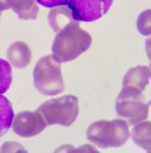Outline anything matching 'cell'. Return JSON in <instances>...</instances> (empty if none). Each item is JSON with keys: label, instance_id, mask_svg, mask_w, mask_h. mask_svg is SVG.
Listing matches in <instances>:
<instances>
[{"label": "cell", "instance_id": "7", "mask_svg": "<svg viewBox=\"0 0 151 153\" xmlns=\"http://www.w3.org/2000/svg\"><path fill=\"white\" fill-rule=\"evenodd\" d=\"M47 122L39 111H23L17 113L12 121L15 134L22 137H32L45 130Z\"/></svg>", "mask_w": 151, "mask_h": 153}, {"label": "cell", "instance_id": "14", "mask_svg": "<svg viewBox=\"0 0 151 153\" xmlns=\"http://www.w3.org/2000/svg\"><path fill=\"white\" fill-rule=\"evenodd\" d=\"M12 82V69L9 62L0 58V94L9 91Z\"/></svg>", "mask_w": 151, "mask_h": 153}, {"label": "cell", "instance_id": "17", "mask_svg": "<svg viewBox=\"0 0 151 153\" xmlns=\"http://www.w3.org/2000/svg\"><path fill=\"white\" fill-rule=\"evenodd\" d=\"M145 50H146L147 58L151 59V37L146 39V41H145Z\"/></svg>", "mask_w": 151, "mask_h": 153}, {"label": "cell", "instance_id": "10", "mask_svg": "<svg viewBox=\"0 0 151 153\" xmlns=\"http://www.w3.org/2000/svg\"><path fill=\"white\" fill-rule=\"evenodd\" d=\"M10 63L17 69H24L31 62V51L25 42L16 41L7 50Z\"/></svg>", "mask_w": 151, "mask_h": 153}, {"label": "cell", "instance_id": "13", "mask_svg": "<svg viewBox=\"0 0 151 153\" xmlns=\"http://www.w3.org/2000/svg\"><path fill=\"white\" fill-rule=\"evenodd\" d=\"M72 19L73 17L67 5L53 7V10L49 13V23L54 31H59Z\"/></svg>", "mask_w": 151, "mask_h": 153}, {"label": "cell", "instance_id": "6", "mask_svg": "<svg viewBox=\"0 0 151 153\" xmlns=\"http://www.w3.org/2000/svg\"><path fill=\"white\" fill-rule=\"evenodd\" d=\"M113 0H70L67 6L78 22H95L108 12Z\"/></svg>", "mask_w": 151, "mask_h": 153}, {"label": "cell", "instance_id": "16", "mask_svg": "<svg viewBox=\"0 0 151 153\" xmlns=\"http://www.w3.org/2000/svg\"><path fill=\"white\" fill-rule=\"evenodd\" d=\"M70 0H36L37 4L45 7H56V6H65L68 4Z\"/></svg>", "mask_w": 151, "mask_h": 153}, {"label": "cell", "instance_id": "18", "mask_svg": "<svg viewBox=\"0 0 151 153\" xmlns=\"http://www.w3.org/2000/svg\"><path fill=\"white\" fill-rule=\"evenodd\" d=\"M149 69H150V77H151V59H150V65H149Z\"/></svg>", "mask_w": 151, "mask_h": 153}, {"label": "cell", "instance_id": "11", "mask_svg": "<svg viewBox=\"0 0 151 153\" xmlns=\"http://www.w3.org/2000/svg\"><path fill=\"white\" fill-rule=\"evenodd\" d=\"M132 140L140 148L151 152V122L141 121L132 129Z\"/></svg>", "mask_w": 151, "mask_h": 153}, {"label": "cell", "instance_id": "5", "mask_svg": "<svg viewBox=\"0 0 151 153\" xmlns=\"http://www.w3.org/2000/svg\"><path fill=\"white\" fill-rule=\"evenodd\" d=\"M115 110L128 124H137L149 116V105L144 102L141 91L133 87H124L115 101Z\"/></svg>", "mask_w": 151, "mask_h": 153}, {"label": "cell", "instance_id": "4", "mask_svg": "<svg viewBox=\"0 0 151 153\" xmlns=\"http://www.w3.org/2000/svg\"><path fill=\"white\" fill-rule=\"evenodd\" d=\"M48 126L60 124L70 127L73 124L79 112L78 98L74 95H62L60 98L45 101L37 108Z\"/></svg>", "mask_w": 151, "mask_h": 153}, {"label": "cell", "instance_id": "2", "mask_svg": "<svg viewBox=\"0 0 151 153\" xmlns=\"http://www.w3.org/2000/svg\"><path fill=\"white\" fill-rule=\"evenodd\" d=\"M86 137L100 148L121 147L130 137L128 123L124 120L94 122L86 130Z\"/></svg>", "mask_w": 151, "mask_h": 153}, {"label": "cell", "instance_id": "1", "mask_svg": "<svg viewBox=\"0 0 151 153\" xmlns=\"http://www.w3.org/2000/svg\"><path fill=\"white\" fill-rule=\"evenodd\" d=\"M91 35L83 30L78 21L72 19L55 36L52 46L53 57L59 63L72 62L91 46Z\"/></svg>", "mask_w": 151, "mask_h": 153}, {"label": "cell", "instance_id": "15", "mask_svg": "<svg viewBox=\"0 0 151 153\" xmlns=\"http://www.w3.org/2000/svg\"><path fill=\"white\" fill-rule=\"evenodd\" d=\"M137 29L143 36L151 35V10H145L138 16Z\"/></svg>", "mask_w": 151, "mask_h": 153}, {"label": "cell", "instance_id": "9", "mask_svg": "<svg viewBox=\"0 0 151 153\" xmlns=\"http://www.w3.org/2000/svg\"><path fill=\"white\" fill-rule=\"evenodd\" d=\"M150 80V69L145 65H138L130 69L124 76L122 86L124 87H133L139 91H144Z\"/></svg>", "mask_w": 151, "mask_h": 153}, {"label": "cell", "instance_id": "3", "mask_svg": "<svg viewBox=\"0 0 151 153\" xmlns=\"http://www.w3.org/2000/svg\"><path fill=\"white\" fill-rule=\"evenodd\" d=\"M34 86L43 95H56L64 92L65 83L60 63L52 56H45L34 68Z\"/></svg>", "mask_w": 151, "mask_h": 153}, {"label": "cell", "instance_id": "8", "mask_svg": "<svg viewBox=\"0 0 151 153\" xmlns=\"http://www.w3.org/2000/svg\"><path fill=\"white\" fill-rule=\"evenodd\" d=\"M12 9L21 19H35L39 13L36 0H0V12Z\"/></svg>", "mask_w": 151, "mask_h": 153}, {"label": "cell", "instance_id": "12", "mask_svg": "<svg viewBox=\"0 0 151 153\" xmlns=\"http://www.w3.org/2000/svg\"><path fill=\"white\" fill-rule=\"evenodd\" d=\"M13 108L9 99L0 94V136H4L12 127Z\"/></svg>", "mask_w": 151, "mask_h": 153}]
</instances>
